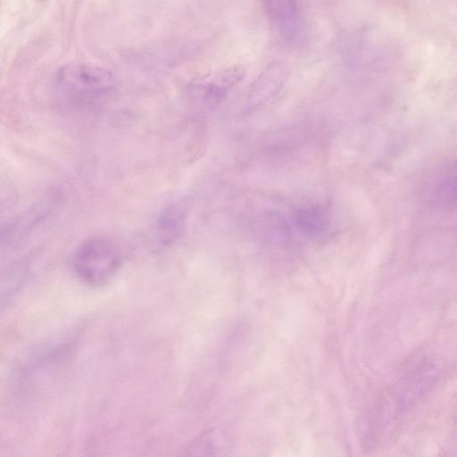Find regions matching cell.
Here are the masks:
<instances>
[{"mask_svg": "<svg viewBox=\"0 0 457 457\" xmlns=\"http://www.w3.org/2000/svg\"><path fill=\"white\" fill-rule=\"evenodd\" d=\"M123 255L120 245L105 236H92L74 248L71 263L77 277L92 287L111 281L120 270Z\"/></svg>", "mask_w": 457, "mask_h": 457, "instance_id": "cell-1", "label": "cell"}, {"mask_svg": "<svg viewBox=\"0 0 457 457\" xmlns=\"http://www.w3.org/2000/svg\"><path fill=\"white\" fill-rule=\"evenodd\" d=\"M56 203L53 196L39 200L3 226L2 251L21 245L37 231L54 211Z\"/></svg>", "mask_w": 457, "mask_h": 457, "instance_id": "cell-3", "label": "cell"}, {"mask_svg": "<svg viewBox=\"0 0 457 457\" xmlns=\"http://www.w3.org/2000/svg\"><path fill=\"white\" fill-rule=\"evenodd\" d=\"M272 22L287 41H295L303 31V16L299 0H268Z\"/></svg>", "mask_w": 457, "mask_h": 457, "instance_id": "cell-5", "label": "cell"}, {"mask_svg": "<svg viewBox=\"0 0 457 457\" xmlns=\"http://www.w3.org/2000/svg\"><path fill=\"white\" fill-rule=\"evenodd\" d=\"M287 76V68L282 62H273L253 83L250 97L262 101L275 94L283 85Z\"/></svg>", "mask_w": 457, "mask_h": 457, "instance_id": "cell-7", "label": "cell"}, {"mask_svg": "<svg viewBox=\"0 0 457 457\" xmlns=\"http://www.w3.org/2000/svg\"><path fill=\"white\" fill-rule=\"evenodd\" d=\"M435 197L437 204L443 207L457 206V161L439 181Z\"/></svg>", "mask_w": 457, "mask_h": 457, "instance_id": "cell-9", "label": "cell"}, {"mask_svg": "<svg viewBox=\"0 0 457 457\" xmlns=\"http://www.w3.org/2000/svg\"><path fill=\"white\" fill-rule=\"evenodd\" d=\"M296 221L298 226L304 232L312 235H317L326 231L329 225L326 210L319 205L309 206L299 210L296 214Z\"/></svg>", "mask_w": 457, "mask_h": 457, "instance_id": "cell-8", "label": "cell"}, {"mask_svg": "<svg viewBox=\"0 0 457 457\" xmlns=\"http://www.w3.org/2000/svg\"><path fill=\"white\" fill-rule=\"evenodd\" d=\"M113 74L107 69L87 63H69L58 70L54 88L66 101L88 104L111 96L115 88Z\"/></svg>", "mask_w": 457, "mask_h": 457, "instance_id": "cell-2", "label": "cell"}, {"mask_svg": "<svg viewBox=\"0 0 457 457\" xmlns=\"http://www.w3.org/2000/svg\"><path fill=\"white\" fill-rule=\"evenodd\" d=\"M187 211L179 202H172L163 207L155 221V238L159 245L170 246L185 231Z\"/></svg>", "mask_w": 457, "mask_h": 457, "instance_id": "cell-6", "label": "cell"}, {"mask_svg": "<svg viewBox=\"0 0 457 457\" xmlns=\"http://www.w3.org/2000/svg\"><path fill=\"white\" fill-rule=\"evenodd\" d=\"M245 76V70L238 65L214 71L197 82L191 88L193 102L204 109L217 106L228 91Z\"/></svg>", "mask_w": 457, "mask_h": 457, "instance_id": "cell-4", "label": "cell"}]
</instances>
